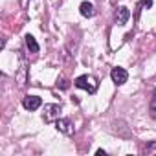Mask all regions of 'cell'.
<instances>
[{
  "instance_id": "cell-1",
  "label": "cell",
  "mask_w": 156,
  "mask_h": 156,
  "mask_svg": "<svg viewBox=\"0 0 156 156\" xmlns=\"http://www.w3.org/2000/svg\"><path fill=\"white\" fill-rule=\"evenodd\" d=\"M73 85H75L77 88L87 90L88 94H96V92H98V88H99V81L96 79L94 75H88V73L79 75V77H77V79L73 81Z\"/></svg>"
},
{
  "instance_id": "cell-2",
  "label": "cell",
  "mask_w": 156,
  "mask_h": 156,
  "mask_svg": "<svg viewBox=\"0 0 156 156\" xmlns=\"http://www.w3.org/2000/svg\"><path fill=\"white\" fill-rule=\"evenodd\" d=\"M59 118H61V105H55V103L44 105V112H42L44 123H55Z\"/></svg>"
},
{
  "instance_id": "cell-3",
  "label": "cell",
  "mask_w": 156,
  "mask_h": 156,
  "mask_svg": "<svg viewBox=\"0 0 156 156\" xmlns=\"http://www.w3.org/2000/svg\"><path fill=\"white\" fill-rule=\"evenodd\" d=\"M55 127H57L59 132H62V134H66V136H72V134L75 132L73 123H72L70 119H64V118H59V119L55 121Z\"/></svg>"
},
{
  "instance_id": "cell-4",
  "label": "cell",
  "mask_w": 156,
  "mask_h": 156,
  "mask_svg": "<svg viewBox=\"0 0 156 156\" xmlns=\"http://www.w3.org/2000/svg\"><path fill=\"white\" fill-rule=\"evenodd\" d=\"M110 77H112L114 85H123V83H127V79H129V73H127L125 68H119V66H118V68H112Z\"/></svg>"
},
{
  "instance_id": "cell-5",
  "label": "cell",
  "mask_w": 156,
  "mask_h": 156,
  "mask_svg": "<svg viewBox=\"0 0 156 156\" xmlns=\"http://www.w3.org/2000/svg\"><path fill=\"white\" fill-rule=\"evenodd\" d=\"M22 105H24V108L26 110H37L41 105H42V101H41V98L39 96H26L24 98V101H22Z\"/></svg>"
},
{
  "instance_id": "cell-6",
  "label": "cell",
  "mask_w": 156,
  "mask_h": 156,
  "mask_svg": "<svg viewBox=\"0 0 156 156\" xmlns=\"http://www.w3.org/2000/svg\"><path fill=\"white\" fill-rule=\"evenodd\" d=\"M129 19H130V11H129V8L119 6V8L116 9V22H118L119 26H123V24H127Z\"/></svg>"
},
{
  "instance_id": "cell-7",
  "label": "cell",
  "mask_w": 156,
  "mask_h": 156,
  "mask_svg": "<svg viewBox=\"0 0 156 156\" xmlns=\"http://www.w3.org/2000/svg\"><path fill=\"white\" fill-rule=\"evenodd\" d=\"M79 11H81V15L83 17H87V19H90V17H94V6H92V2H83L81 6H79Z\"/></svg>"
},
{
  "instance_id": "cell-8",
  "label": "cell",
  "mask_w": 156,
  "mask_h": 156,
  "mask_svg": "<svg viewBox=\"0 0 156 156\" xmlns=\"http://www.w3.org/2000/svg\"><path fill=\"white\" fill-rule=\"evenodd\" d=\"M24 39H26V46H28L30 53H37V51H39V44H37L35 37H33V35H26Z\"/></svg>"
},
{
  "instance_id": "cell-9",
  "label": "cell",
  "mask_w": 156,
  "mask_h": 156,
  "mask_svg": "<svg viewBox=\"0 0 156 156\" xmlns=\"http://www.w3.org/2000/svg\"><path fill=\"white\" fill-rule=\"evenodd\" d=\"M151 116L156 119V92H154V96H152V101H151Z\"/></svg>"
},
{
  "instance_id": "cell-10",
  "label": "cell",
  "mask_w": 156,
  "mask_h": 156,
  "mask_svg": "<svg viewBox=\"0 0 156 156\" xmlns=\"http://www.w3.org/2000/svg\"><path fill=\"white\" fill-rule=\"evenodd\" d=\"M151 6H152V0H143V2L140 4V8H147V9H149Z\"/></svg>"
},
{
  "instance_id": "cell-11",
  "label": "cell",
  "mask_w": 156,
  "mask_h": 156,
  "mask_svg": "<svg viewBox=\"0 0 156 156\" xmlns=\"http://www.w3.org/2000/svg\"><path fill=\"white\" fill-rule=\"evenodd\" d=\"M57 85H59V87H61L62 90H66V88H68V81H64V79H61V81H59Z\"/></svg>"
},
{
  "instance_id": "cell-12",
  "label": "cell",
  "mask_w": 156,
  "mask_h": 156,
  "mask_svg": "<svg viewBox=\"0 0 156 156\" xmlns=\"http://www.w3.org/2000/svg\"><path fill=\"white\" fill-rule=\"evenodd\" d=\"M96 154H98V156H105V151H103V149H98Z\"/></svg>"
}]
</instances>
